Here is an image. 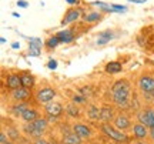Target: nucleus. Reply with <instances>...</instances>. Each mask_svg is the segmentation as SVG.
<instances>
[{"instance_id":"obj_3","label":"nucleus","mask_w":154,"mask_h":144,"mask_svg":"<svg viewBox=\"0 0 154 144\" xmlns=\"http://www.w3.org/2000/svg\"><path fill=\"white\" fill-rule=\"evenodd\" d=\"M111 93H113V100H114L116 104L121 106V107H127L128 97H130V90H116Z\"/></svg>"},{"instance_id":"obj_5","label":"nucleus","mask_w":154,"mask_h":144,"mask_svg":"<svg viewBox=\"0 0 154 144\" xmlns=\"http://www.w3.org/2000/svg\"><path fill=\"white\" fill-rule=\"evenodd\" d=\"M54 96H56L54 90L50 89V87H44V89L38 90L36 97H37V100L40 103H50L51 100L54 99Z\"/></svg>"},{"instance_id":"obj_12","label":"nucleus","mask_w":154,"mask_h":144,"mask_svg":"<svg viewBox=\"0 0 154 144\" xmlns=\"http://www.w3.org/2000/svg\"><path fill=\"white\" fill-rule=\"evenodd\" d=\"M114 126L119 130H126V128L130 127V120L126 116H117L114 118Z\"/></svg>"},{"instance_id":"obj_43","label":"nucleus","mask_w":154,"mask_h":144,"mask_svg":"<svg viewBox=\"0 0 154 144\" xmlns=\"http://www.w3.org/2000/svg\"><path fill=\"white\" fill-rule=\"evenodd\" d=\"M137 144H144V143H137Z\"/></svg>"},{"instance_id":"obj_28","label":"nucleus","mask_w":154,"mask_h":144,"mask_svg":"<svg viewBox=\"0 0 154 144\" xmlns=\"http://www.w3.org/2000/svg\"><path fill=\"white\" fill-rule=\"evenodd\" d=\"M29 54L33 56V57H37V56L42 54V50H40V47H36V46H29Z\"/></svg>"},{"instance_id":"obj_17","label":"nucleus","mask_w":154,"mask_h":144,"mask_svg":"<svg viewBox=\"0 0 154 144\" xmlns=\"http://www.w3.org/2000/svg\"><path fill=\"white\" fill-rule=\"evenodd\" d=\"M111 39H113V33H111L110 30H106V32H101V33H99L97 44H99V46L106 44V43H109V41H110Z\"/></svg>"},{"instance_id":"obj_27","label":"nucleus","mask_w":154,"mask_h":144,"mask_svg":"<svg viewBox=\"0 0 154 144\" xmlns=\"http://www.w3.org/2000/svg\"><path fill=\"white\" fill-rule=\"evenodd\" d=\"M29 44L30 46H36V47H43V41H42V39H38V37H32V39H29Z\"/></svg>"},{"instance_id":"obj_21","label":"nucleus","mask_w":154,"mask_h":144,"mask_svg":"<svg viewBox=\"0 0 154 144\" xmlns=\"http://www.w3.org/2000/svg\"><path fill=\"white\" fill-rule=\"evenodd\" d=\"M27 109H29V106L26 104V103H19V104H14L11 107V111H13V114H16V116H22Z\"/></svg>"},{"instance_id":"obj_22","label":"nucleus","mask_w":154,"mask_h":144,"mask_svg":"<svg viewBox=\"0 0 154 144\" xmlns=\"http://www.w3.org/2000/svg\"><path fill=\"white\" fill-rule=\"evenodd\" d=\"M88 117L91 118V120H100V114H101V109L99 107H96V106H91L87 111Z\"/></svg>"},{"instance_id":"obj_6","label":"nucleus","mask_w":154,"mask_h":144,"mask_svg":"<svg viewBox=\"0 0 154 144\" xmlns=\"http://www.w3.org/2000/svg\"><path fill=\"white\" fill-rule=\"evenodd\" d=\"M30 89H26V87H19L16 90H11V97L16 100V101H24L30 97Z\"/></svg>"},{"instance_id":"obj_9","label":"nucleus","mask_w":154,"mask_h":144,"mask_svg":"<svg viewBox=\"0 0 154 144\" xmlns=\"http://www.w3.org/2000/svg\"><path fill=\"white\" fill-rule=\"evenodd\" d=\"M73 130H74V133H76L79 137H82V139H87V137H90V134H91V130H90L87 126H84V124H76V126L73 127Z\"/></svg>"},{"instance_id":"obj_30","label":"nucleus","mask_w":154,"mask_h":144,"mask_svg":"<svg viewBox=\"0 0 154 144\" xmlns=\"http://www.w3.org/2000/svg\"><path fill=\"white\" fill-rule=\"evenodd\" d=\"M111 9H113V11H127L126 6H120V5H111Z\"/></svg>"},{"instance_id":"obj_32","label":"nucleus","mask_w":154,"mask_h":144,"mask_svg":"<svg viewBox=\"0 0 154 144\" xmlns=\"http://www.w3.org/2000/svg\"><path fill=\"white\" fill-rule=\"evenodd\" d=\"M47 67H49V69H51V70H56V69H57V61H56V60H50L49 63H47Z\"/></svg>"},{"instance_id":"obj_4","label":"nucleus","mask_w":154,"mask_h":144,"mask_svg":"<svg viewBox=\"0 0 154 144\" xmlns=\"http://www.w3.org/2000/svg\"><path fill=\"white\" fill-rule=\"evenodd\" d=\"M138 87L144 93H154V77L151 76H141L138 78Z\"/></svg>"},{"instance_id":"obj_18","label":"nucleus","mask_w":154,"mask_h":144,"mask_svg":"<svg viewBox=\"0 0 154 144\" xmlns=\"http://www.w3.org/2000/svg\"><path fill=\"white\" fill-rule=\"evenodd\" d=\"M100 20H101V13L100 11H91L86 16H83V22L86 23H96L100 22Z\"/></svg>"},{"instance_id":"obj_7","label":"nucleus","mask_w":154,"mask_h":144,"mask_svg":"<svg viewBox=\"0 0 154 144\" xmlns=\"http://www.w3.org/2000/svg\"><path fill=\"white\" fill-rule=\"evenodd\" d=\"M6 87L10 90H16L19 87H22V78L19 74H10L6 78Z\"/></svg>"},{"instance_id":"obj_42","label":"nucleus","mask_w":154,"mask_h":144,"mask_svg":"<svg viewBox=\"0 0 154 144\" xmlns=\"http://www.w3.org/2000/svg\"><path fill=\"white\" fill-rule=\"evenodd\" d=\"M151 136H153V139H154V130H151Z\"/></svg>"},{"instance_id":"obj_2","label":"nucleus","mask_w":154,"mask_h":144,"mask_svg":"<svg viewBox=\"0 0 154 144\" xmlns=\"http://www.w3.org/2000/svg\"><path fill=\"white\" fill-rule=\"evenodd\" d=\"M79 19H83L82 17V11L80 9H76V7H72V9H69V10L64 13V16L61 19V26L64 27L67 24H70V23H74L77 22Z\"/></svg>"},{"instance_id":"obj_36","label":"nucleus","mask_w":154,"mask_h":144,"mask_svg":"<svg viewBox=\"0 0 154 144\" xmlns=\"http://www.w3.org/2000/svg\"><path fill=\"white\" fill-rule=\"evenodd\" d=\"M0 143H2V144H7V137H6L5 133L0 134Z\"/></svg>"},{"instance_id":"obj_45","label":"nucleus","mask_w":154,"mask_h":144,"mask_svg":"<svg viewBox=\"0 0 154 144\" xmlns=\"http://www.w3.org/2000/svg\"><path fill=\"white\" fill-rule=\"evenodd\" d=\"M153 29H154V27H153Z\"/></svg>"},{"instance_id":"obj_11","label":"nucleus","mask_w":154,"mask_h":144,"mask_svg":"<svg viewBox=\"0 0 154 144\" xmlns=\"http://www.w3.org/2000/svg\"><path fill=\"white\" fill-rule=\"evenodd\" d=\"M59 39H60V43H72L73 40H74V34H73L72 30H61V32H59V33L56 34Z\"/></svg>"},{"instance_id":"obj_33","label":"nucleus","mask_w":154,"mask_h":144,"mask_svg":"<svg viewBox=\"0 0 154 144\" xmlns=\"http://www.w3.org/2000/svg\"><path fill=\"white\" fill-rule=\"evenodd\" d=\"M9 134H10L11 139H17L19 137V133L16 131V128H9Z\"/></svg>"},{"instance_id":"obj_15","label":"nucleus","mask_w":154,"mask_h":144,"mask_svg":"<svg viewBox=\"0 0 154 144\" xmlns=\"http://www.w3.org/2000/svg\"><path fill=\"white\" fill-rule=\"evenodd\" d=\"M82 137H79L74 131L73 133H67L64 137H63V143L64 144H80L82 143Z\"/></svg>"},{"instance_id":"obj_19","label":"nucleus","mask_w":154,"mask_h":144,"mask_svg":"<svg viewBox=\"0 0 154 144\" xmlns=\"http://www.w3.org/2000/svg\"><path fill=\"white\" fill-rule=\"evenodd\" d=\"M111 118H113V110H111L110 107H107V106H104V107H101V114H100V120L101 121H110Z\"/></svg>"},{"instance_id":"obj_26","label":"nucleus","mask_w":154,"mask_h":144,"mask_svg":"<svg viewBox=\"0 0 154 144\" xmlns=\"http://www.w3.org/2000/svg\"><path fill=\"white\" fill-rule=\"evenodd\" d=\"M138 121L144 124L146 127L150 128V117H149V113L147 111H141L140 114H138Z\"/></svg>"},{"instance_id":"obj_35","label":"nucleus","mask_w":154,"mask_h":144,"mask_svg":"<svg viewBox=\"0 0 154 144\" xmlns=\"http://www.w3.org/2000/svg\"><path fill=\"white\" fill-rule=\"evenodd\" d=\"M84 100H86V97H80V96H74V97H73V101H74V103H83Z\"/></svg>"},{"instance_id":"obj_23","label":"nucleus","mask_w":154,"mask_h":144,"mask_svg":"<svg viewBox=\"0 0 154 144\" xmlns=\"http://www.w3.org/2000/svg\"><path fill=\"white\" fill-rule=\"evenodd\" d=\"M24 131L26 133H29L30 136H34V137H40L42 136V131H38V130H36V127L33 126V123H27L26 126H24Z\"/></svg>"},{"instance_id":"obj_37","label":"nucleus","mask_w":154,"mask_h":144,"mask_svg":"<svg viewBox=\"0 0 154 144\" xmlns=\"http://www.w3.org/2000/svg\"><path fill=\"white\" fill-rule=\"evenodd\" d=\"M34 144H49V143H47V141H44V140H42V139H38V140L34 141Z\"/></svg>"},{"instance_id":"obj_31","label":"nucleus","mask_w":154,"mask_h":144,"mask_svg":"<svg viewBox=\"0 0 154 144\" xmlns=\"http://www.w3.org/2000/svg\"><path fill=\"white\" fill-rule=\"evenodd\" d=\"M149 113V117H150V128L154 130V111L153 110H147Z\"/></svg>"},{"instance_id":"obj_14","label":"nucleus","mask_w":154,"mask_h":144,"mask_svg":"<svg viewBox=\"0 0 154 144\" xmlns=\"http://www.w3.org/2000/svg\"><path fill=\"white\" fill-rule=\"evenodd\" d=\"M22 87H26V89H32L34 86V77L30 74V73H23L22 76Z\"/></svg>"},{"instance_id":"obj_1","label":"nucleus","mask_w":154,"mask_h":144,"mask_svg":"<svg viewBox=\"0 0 154 144\" xmlns=\"http://www.w3.org/2000/svg\"><path fill=\"white\" fill-rule=\"evenodd\" d=\"M101 128H103V131H104L110 139H113L114 141H119V143H127L128 141V137H127L124 133H121L120 130H116L114 127H111L110 124H107V123H104L103 126H101Z\"/></svg>"},{"instance_id":"obj_24","label":"nucleus","mask_w":154,"mask_h":144,"mask_svg":"<svg viewBox=\"0 0 154 144\" xmlns=\"http://www.w3.org/2000/svg\"><path fill=\"white\" fill-rule=\"evenodd\" d=\"M46 47L47 49H54V47H57V46L60 44V39L57 37V36H50L49 39L46 40Z\"/></svg>"},{"instance_id":"obj_29","label":"nucleus","mask_w":154,"mask_h":144,"mask_svg":"<svg viewBox=\"0 0 154 144\" xmlns=\"http://www.w3.org/2000/svg\"><path fill=\"white\" fill-rule=\"evenodd\" d=\"M67 113H69L70 116H77V114H79V109L74 107L73 104H70V106H67Z\"/></svg>"},{"instance_id":"obj_38","label":"nucleus","mask_w":154,"mask_h":144,"mask_svg":"<svg viewBox=\"0 0 154 144\" xmlns=\"http://www.w3.org/2000/svg\"><path fill=\"white\" fill-rule=\"evenodd\" d=\"M69 5H79V0H66Z\"/></svg>"},{"instance_id":"obj_41","label":"nucleus","mask_w":154,"mask_h":144,"mask_svg":"<svg viewBox=\"0 0 154 144\" xmlns=\"http://www.w3.org/2000/svg\"><path fill=\"white\" fill-rule=\"evenodd\" d=\"M11 14H13L14 17H20V14H19V13H16V11H14V13H11Z\"/></svg>"},{"instance_id":"obj_10","label":"nucleus","mask_w":154,"mask_h":144,"mask_svg":"<svg viewBox=\"0 0 154 144\" xmlns=\"http://www.w3.org/2000/svg\"><path fill=\"white\" fill-rule=\"evenodd\" d=\"M121 70H123V66H121V63H119V61H109L104 67V72L109 73V74H117Z\"/></svg>"},{"instance_id":"obj_16","label":"nucleus","mask_w":154,"mask_h":144,"mask_svg":"<svg viewBox=\"0 0 154 144\" xmlns=\"http://www.w3.org/2000/svg\"><path fill=\"white\" fill-rule=\"evenodd\" d=\"M20 117H22L26 123H32V121H34L36 118H38V117H37V111L34 110V109H30V107H29L27 110L24 111Z\"/></svg>"},{"instance_id":"obj_34","label":"nucleus","mask_w":154,"mask_h":144,"mask_svg":"<svg viewBox=\"0 0 154 144\" xmlns=\"http://www.w3.org/2000/svg\"><path fill=\"white\" fill-rule=\"evenodd\" d=\"M17 6H19V7H23V9H26V7H27V2H26V0H17V3H16Z\"/></svg>"},{"instance_id":"obj_13","label":"nucleus","mask_w":154,"mask_h":144,"mask_svg":"<svg viewBox=\"0 0 154 144\" xmlns=\"http://www.w3.org/2000/svg\"><path fill=\"white\" fill-rule=\"evenodd\" d=\"M133 133L134 136L137 137V139H144L146 136H147V127L141 124V123H138V124H134L133 126Z\"/></svg>"},{"instance_id":"obj_8","label":"nucleus","mask_w":154,"mask_h":144,"mask_svg":"<svg viewBox=\"0 0 154 144\" xmlns=\"http://www.w3.org/2000/svg\"><path fill=\"white\" fill-rule=\"evenodd\" d=\"M46 113L49 114V116H53V117H59L63 113V107H61L60 103H47L46 104Z\"/></svg>"},{"instance_id":"obj_39","label":"nucleus","mask_w":154,"mask_h":144,"mask_svg":"<svg viewBox=\"0 0 154 144\" xmlns=\"http://www.w3.org/2000/svg\"><path fill=\"white\" fill-rule=\"evenodd\" d=\"M11 47H13V49H19V47H20V43H17V41H14V43L11 44Z\"/></svg>"},{"instance_id":"obj_20","label":"nucleus","mask_w":154,"mask_h":144,"mask_svg":"<svg viewBox=\"0 0 154 144\" xmlns=\"http://www.w3.org/2000/svg\"><path fill=\"white\" fill-rule=\"evenodd\" d=\"M116 90H130V83L128 80H117L114 84H113V89L111 91H116Z\"/></svg>"},{"instance_id":"obj_44","label":"nucleus","mask_w":154,"mask_h":144,"mask_svg":"<svg viewBox=\"0 0 154 144\" xmlns=\"http://www.w3.org/2000/svg\"><path fill=\"white\" fill-rule=\"evenodd\" d=\"M7 144H13V143H7Z\"/></svg>"},{"instance_id":"obj_40","label":"nucleus","mask_w":154,"mask_h":144,"mask_svg":"<svg viewBox=\"0 0 154 144\" xmlns=\"http://www.w3.org/2000/svg\"><path fill=\"white\" fill-rule=\"evenodd\" d=\"M127 2H133V3H144V0H127Z\"/></svg>"},{"instance_id":"obj_25","label":"nucleus","mask_w":154,"mask_h":144,"mask_svg":"<svg viewBox=\"0 0 154 144\" xmlns=\"http://www.w3.org/2000/svg\"><path fill=\"white\" fill-rule=\"evenodd\" d=\"M33 123V126L36 127V130H38V131H42L43 133L44 130H46V126H47V121L44 120V118H36Z\"/></svg>"}]
</instances>
